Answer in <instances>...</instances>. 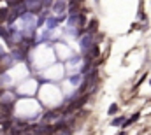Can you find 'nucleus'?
Masks as SVG:
<instances>
[{"mask_svg": "<svg viewBox=\"0 0 151 135\" xmlns=\"http://www.w3.org/2000/svg\"><path fill=\"white\" fill-rule=\"evenodd\" d=\"M79 46H81V49H83V51L86 53V51H88V49H90V47L93 46V33H91V32H88V33L84 32V37L81 39Z\"/></svg>", "mask_w": 151, "mask_h": 135, "instance_id": "nucleus-1", "label": "nucleus"}, {"mask_svg": "<svg viewBox=\"0 0 151 135\" xmlns=\"http://www.w3.org/2000/svg\"><path fill=\"white\" fill-rule=\"evenodd\" d=\"M65 9H67V2H65V0H55V4H53V11H55L56 14H62Z\"/></svg>", "mask_w": 151, "mask_h": 135, "instance_id": "nucleus-2", "label": "nucleus"}, {"mask_svg": "<svg viewBox=\"0 0 151 135\" xmlns=\"http://www.w3.org/2000/svg\"><path fill=\"white\" fill-rule=\"evenodd\" d=\"M95 56H99V47L93 44V46L86 51V61H90V60H91V58H95Z\"/></svg>", "mask_w": 151, "mask_h": 135, "instance_id": "nucleus-3", "label": "nucleus"}, {"mask_svg": "<svg viewBox=\"0 0 151 135\" xmlns=\"http://www.w3.org/2000/svg\"><path fill=\"white\" fill-rule=\"evenodd\" d=\"M58 118H60V112H49V114H46V116H44V119H46V121L58 119Z\"/></svg>", "mask_w": 151, "mask_h": 135, "instance_id": "nucleus-4", "label": "nucleus"}, {"mask_svg": "<svg viewBox=\"0 0 151 135\" xmlns=\"http://www.w3.org/2000/svg\"><path fill=\"white\" fill-rule=\"evenodd\" d=\"M7 16H9V9H7V7H2V9H0V21L7 19Z\"/></svg>", "mask_w": 151, "mask_h": 135, "instance_id": "nucleus-5", "label": "nucleus"}, {"mask_svg": "<svg viewBox=\"0 0 151 135\" xmlns=\"http://www.w3.org/2000/svg\"><path fill=\"white\" fill-rule=\"evenodd\" d=\"M97 25H99V23H97V19H91V21H90V25H88V32H91V33H93V32L97 30Z\"/></svg>", "mask_w": 151, "mask_h": 135, "instance_id": "nucleus-6", "label": "nucleus"}, {"mask_svg": "<svg viewBox=\"0 0 151 135\" xmlns=\"http://www.w3.org/2000/svg\"><path fill=\"white\" fill-rule=\"evenodd\" d=\"M123 123H125V118H123V116L113 119V127H120V125H123Z\"/></svg>", "mask_w": 151, "mask_h": 135, "instance_id": "nucleus-7", "label": "nucleus"}, {"mask_svg": "<svg viewBox=\"0 0 151 135\" xmlns=\"http://www.w3.org/2000/svg\"><path fill=\"white\" fill-rule=\"evenodd\" d=\"M137 119H139V114H134L130 119H125V123H123V125H125V127H128V125H132V123H134V121H137Z\"/></svg>", "mask_w": 151, "mask_h": 135, "instance_id": "nucleus-8", "label": "nucleus"}, {"mask_svg": "<svg viewBox=\"0 0 151 135\" xmlns=\"http://www.w3.org/2000/svg\"><path fill=\"white\" fill-rule=\"evenodd\" d=\"M56 26V19H49L47 21V28H55Z\"/></svg>", "mask_w": 151, "mask_h": 135, "instance_id": "nucleus-9", "label": "nucleus"}, {"mask_svg": "<svg viewBox=\"0 0 151 135\" xmlns=\"http://www.w3.org/2000/svg\"><path fill=\"white\" fill-rule=\"evenodd\" d=\"M116 111H118V105H116V104H113V105L109 107V114H114Z\"/></svg>", "mask_w": 151, "mask_h": 135, "instance_id": "nucleus-10", "label": "nucleus"}]
</instances>
